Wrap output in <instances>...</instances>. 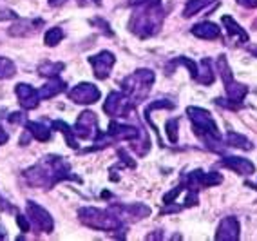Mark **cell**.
I'll return each instance as SVG.
<instances>
[{"label":"cell","mask_w":257,"mask_h":241,"mask_svg":"<svg viewBox=\"0 0 257 241\" xmlns=\"http://www.w3.org/2000/svg\"><path fill=\"white\" fill-rule=\"evenodd\" d=\"M15 74H17V67H15L13 62L6 56H0V80L11 78Z\"/></svg>","instance_id":"4316f807"},{"label":"cell","mask_w":257,"mask_h":241,"mask_svg":"<svg viewBox=\"0 0 257 241\" xmlns=\"http://www.w3.org/2000/svg\"><path fill=\"white\" fill-rule=\"evenodd\" d=\"M0 209H2V210H8V212H13V210H17L13 207V205H10L4 198H2V194H0Z\"/></svg>","instance_id":"e575fe53"},{"label":"cell","mask_w":257,"mask_h":241,"mask_svg":"<svg viewBox=\"0 0 257 241\" xmlns=\"http://www.w3.org/2000/svg\"><path fill=\"white\" fill-rule=\"evenodd\" d=\"M78 218L85 227L103 232L118 230L121 227V223H123L112 210L96 209V207H82L78 210Z\"/></svg>","instance_id":"5b68a950"},{"label":"cell","mask_w":257,"mask_h":241,"mask_svg":"<svg viewBox=\"0 0 257 241\" xmlns=\"http://www.w3.org/2000/svg\"><path fill=\"white\" fill-rule=\"evenodd\" d=\"M24 178L31 187H38V189H53L56 183L64 180H71L74 178L71 174V165L65 162L64 158L60 156H47L35 163L33 167L24 171ZM78 180V178H76ZM80 181V180H78Z\"/></svg>","instance_id":"6da1fadb"},{"label":"cell","mask_w":257,"mask_h":241,"mask_svg":"<svg viewBox=\"0 0 257 241\" xmlns=\"http://www.w3.org/2000/svg\"><path fill=\"white\" fill-rule=\"evenodd\" d=\"M118 156L121 158V160H123V163H125V165H127V167H131V169L136 167V163L133 162V158L127 156V153H125L123 149H119V151H118Z\"/></svg>","instance_id":"d6a6232c"},{"label":"cell","mask_w":257,"mask_h":241,"mask_svg":"<svg viewBox=\"0 0 257 241\" xmlns=\"http://www.w3.org/2000/svg\"><path fill=\"white\" fill-rule=\"evenodd\" d=\"M214 69H212V62L210 58H203L199 62L198 67V74H196V80H198L201 85H212L214 84Z\"/></svg>","instance_id":"d6986e66"},{"label":"cell","mask_w":257,"mask_h":241,"mask_svg":"<svg viewBox=\"0 0 257 241\" xmlns=\"http://www.w3.org/2000/svg\"><path fill=\"white\" fill-rule=\"evenodd\" d=\"M194 37L201 38V40H216L219 37V26L214 22H199L192 28Z\"/></svg>","instance_id":"2e32d148"},{"label":"cell","mask_w":257,"mask_h":241,"mask_svg":"<svg viewBox=\"0 0 257 241\" xmlns=\"http://www.w3.org/2000/svg\"><path fill=\"white\" fill-rule=\"evenodd\" d=\"M128 20V29L140 38H151L156 33H160L163 20H165V13L161 10V0H145L142 4H138Z\"/></svg>","instance_id":"7a4b0ae2"},{"label":"cell","mask_w":257,"mask_h":241,"mask_svg":"<svg viewBox=\"0 0 257 241\" xmlns=\"http://www.w3.org/2000/svg\"><path fill=\"white\" fill-rule=\"evenodd\" d=\"M221 165L230 169V171L237 172V174H241V176H252V174H255V165H253L250 160L241 158V156L223 158V160H221Z\"/></svg>","instance_id":"5bb4252c"},{"label":"cell","mask_w":257,"mask_h":241,"mask_svg":"<svg viewBox=\"0 0 257 241\" xmlns=\"http://www.w3.org/2000/svg\"><path fill=\"white\" fill-rule=\"evenodd\" d=\"M8 140H10V136H8V133H6V131L2 129V126H0V145H4Z\"/></svg>","instance_id":"8d00e7d4"},{"label":"cell","mask_w":257,"mask_h":241,"mask_svg":"<svg viewBox=\"0 0 257 241\" xmlns=\"http://www.w3.org/2000/svg\"><path fill=\"white\" fill-rule=\"evenodd\" d=\"M154 80H156V74L151 69H138L121 80V91L134 103H140L149 96Z\"/></svg>","instance_id":"277c9868"},{"label":"cell","mask_w":257,"mask_h":241,"mask_svg":"<svg viewBox=\"0 0 257 241\" xmlns=\"http://www.w3.org/2000/svg\"><path fill=\"white\" fill-rule=\"evenodd\" d=\"M187 116L192 122V129L194 133L199 136V138L205 142L210 151L214 153H223L221 147V135L219 129H217L216 120L212 118V114L207 111V109H201V107H187Z\"/></svg>","instance_id":"3957f363"},{"label":"cell","mask_w":257,"mask_h":241,"mask_svg":"<svg viewBox=\"0 0 257 241\" xmlns=\"http://www.w3.org/2000/svg\"><path fill=\"white\" fill-rule=\"evenodd\" d=\"M67 0H49V6L51 8H60V6H64Z\"/></svg>","instance_id":"74e56055"},{"label":"cell","mask_w":257,"mask_h":241,"mask_svg":"<svg viewBox=\"0 0 257 241\" xmlns=\"http://www.w3.org/2000/svg\"><path fill=\"white\" fill-rule=\"evenodd\" d=\"M26 214H28V218L35 223V227L42 232H53L55 228V219L47 212L44 207H40L38 203L35 201H28L26 203Z\"/></svg>","instance_id":"9c48e42d"},{"label":"cell","mask_w":257,"mask_h":241,"mask_svg":"<svg viewBox=\"0 0 257 241\" xmlns=\"http://www.w3.org/2000/svg\"><path fill=\"white\" fill-rule=\"evenodd\" d=\"M221 22H223V26L226 28V33H228L230 37H239V40H241V42H248V38H250V37H248V33L244 31V29L241 28V26H239L234 19H232V17L225 15V17L221 19Z\"/></svg>","instance_id":"ffe728a7"},{"label":"cell","mask_w":257,"mask_h":241,"mask_svg":"<svg viewBox=\"0 0 257 241\" xmlns=\"http://www.w3.org/2000/svg\"><path fill=\"white\" fill-rule=\"evenodd\" d=\"M134 105L136 103L123 91H112L103 103V112L109 116H114V118H127L128 114H133Z\"/></svg>","instance_id":"8992f818"},{"label":"cell","mask_w":257,"mask_h":241,"mask_svg":"<svg viewBox=\"0 0 257 241\" xmlns=\"http://www.w3.org/2000/svg\"><path fill=\"white\" fill-rule=\"evenodd\" d=\"M252 55L257 56V47H253V49H252Z\"/></svg>","instance_id":"f35d334b"},{"label":"cell","mask_w":257,"mask_h":241,"mask_svg":"<svg viewBox=\"0 0 257 241\" xmlns=\"http://www.w3.org/2000/svg\"><path fill=\"white\" fill-rule=\"evenodd\" d=\"M64 40V31L60 28H51L46 31V35H44V44H46L47 47H55L56 44H60Z\"/></svg>","instance_id":"484cf974"},{"label":"cell","mask_w":257,"mask_h":241,"mask_svg":"<svg viewBox=\"0 0 257 241\" xmlns=\"http://www.w3.org/2000/svg\"><path fill=\"white\" fill-rule=\"evenodd\" d=\"M53 127H55L56 131H60V133L64 135L65 142H67V145H69L71 149H78V142H76L74 131L71 129L69 124H65V122H62V120H55V122H53Z\"/></svg>","instance_id":"cb8c5ba5"},{"label":"cell","mask_w":257,"mask_h":241,"mask_svg":"<svg viewBox=\"0 0 257 241\" xmlns=\"http://www.w3.org/2000/svg\"><path fill=\"white\" fill-rule=\"evenodd\" d=\"M71 102L78 103V105H91V103H96L100 100L101 93L100 89L94 84H89V82H82V84L74 85L67 93Z\"/></svg>","instance_id":"ba28073f"},{"label":"cell","mask_w":257,"mask_h":241,"mask_svg":"<svg viewBox=\"0 0 257 241\" xmlns=\"http://www.w3.org/2000/svg\"><path fill=\"white\" fill-rule=\"evenodd\" d=\"M65 87H67V85H65L64 80H60L58 76H56V78H53L51 82H47L46 85H42V89L38 91L40 100H49V98L56 96V94L64 93Z\"/></svg>","instance_id":"ac0fdd59"},{"label":"cell","mask_w":257,"mask_h":241,"mask_svg":"<svg viewBox=\"0 0 257 241\" xmlns=\"http://www.w3.org/2000/svg\"><path fill=\"white\" fill-rule=\"evenodd\" d=\"M214 2H217V0H188L187 4H185L183 17L185 19H190L194 15H198L201 10H205L207 6H212Z\"/></svg>","instance_id":"d4e9b609"},{"label":"cell","mask_w":257,"mask_h":241,"mask_svg":"<svg viewBox=\"0 0 257 241\" xmlns=\"http://www.w3.org/2000/svg\"><path fill=\"white\" fill-rule=\"evenodd\" d=\"M17 223H19V227L22 232H29V228H31V225H29V221H28V216L19 214V216H17Z\"/></svg>","instance_id":"1f68e13d"},{"label":"cell","mask_w":257,"mask_h":241,"mask_svg":"<svg viewBox=\"0 0 257 241\" xmlns=\"http://www.w3.org/2000/svg\"><path fill=\"white\" fill-rule=\"evenodd\" d=\"M64 69H65L64 62H44V64L38 65V74L46 76V78H56Z\"/></svg>","instance_id":"603a6c76"},{"label":"cell","mask_w":257,"mask_h":241,"mask_svg":"<svg viewBox=\"0 0 257 241\" xmlns=\"http://www.w3.org/2000/svg\"><path fill=\"white\" fill-rule=\"evenodd\" d=\"M237 4L246 8V10H253V8H257V0H237Z\"/></svg>","instance_id":"836d02e7"},{"label":"cell","mask_w":257,"mask_h":241,"mask_svg":"<svg viewBox=\"0 0 257 241\" xmlns=\"http://www.w3.org/2000/svg\"><path fill=\"white\" fill-rule=\"evenodd\" d=\"M15 93H17V98H19L20 105H22L24 109H28V111L37 109L38 103H40V94H38L37 89L29 84H17Z\"/></svg>","instance_id":"4fadbf2b"},{"label":"cell","mask_w":257,"mask_h":241,"mask_svg":"<svg viewBox=\"0 0 257 241\" xmlns=\"http://www.w3.org/2000/svg\"><path fill=\"white\" fill-rule=\"evenodd\" d=\"M26 131H29V135L38 142H47L51 138V131L40 122H26Z\"/></svg>","instance_id":"7402d4cb"},{"label":"cell","mask_w":257,"mask_h":241,"mask_svg":"<svg viewBox=\"0 0 257 241\" xmlns=\"http://www.w3.org/2000/svg\"><path fill=\"white\" fill-rule=\"evenodd\" d=\"M225 91H226V96H228L230 102L234 103H241L244 100V96L248 94V87L241 82H235L234 78L225 82Z\"/></svg>","instance_id":"e0dca14e"},{"label":"cell","mask_w":257,"mask_h":241,"mask_svg":"<svg viewBox=\"0 0 257 241\" xmlns=\"http://www.w3.org/2000/svg\"><path fill=\"white\" fill-rule=\"evenodd\" d=\"M73 131H74V136H78L82 140H96L101 135L100 126H98V116L92 111H83L78 116Z\"/></svg>","instance_id":"52a82bcc"},{"label":"cell","mask_w":257,"mask_h":241,"mask_svg":"<svg viewBox=\"0 0 257 241\" xmlns=\"http://www.w3.org/2000/svg\"><path fill=\"white\" fill-rule=\"evenodd\" d=\"M223 181V176L219 172H205V178H203V183L205 187H212V185H219Z\"/></svg>","instance_id":"f546056e"},{"label":"cell","mask_w":257,"mask_h":241,"mask_svg":"<svg viewBox=\"0 0 257 241\" xmlns=\"http://www.w3.org/2000/svg\"><path fill=\"white\" fill-rule=\"evenodd\" d=\"M109 210L118 216L121 221L127 219V221H140V219H145L151 216V207L143 203H133V205H112Z\"/></svg>","instance_id":"30bf717a"},{"label":"cell","mask_w":257,"mask_h":241,"mask_svg":"<svg viewBox=\"0 0 257 241\" xmlns=\"http://www.w3.org/2000/svg\"><path fill=\"white\" fill-rule=\"evenodd\" d=\"M89 64L92 65L94 76H96L98 80H105V78H109L110 69H112V65L116 64V58L110 51H100L98 55L89 56Z\"/></svg>","instance_id":"8fae6325"},{"label":"cell","mask_w":257,"mask_h":241,"mask_svg":"<svg viewBox=\"0 0 257 241\" xmlns=\"http://www.w3.org/2000/svg\"><path fill=\"white\" fill-rule=\"evenodd\" d=\"M226 145L243 149V151H252L253 149L252 142H250L244 135H239V133H235V131H228V135H226Z\"/></svg>","instance_id":"44dd1931"},{"label":"cell","mask_w":257,"mask_h":241,"mask_svg":"<svg viewBox=\"0 0 257 241\" xmlns=\"http://www.w3.org/2000/svg\"><path fill=\"white\" fill-rule=\"evenodd\" d=\"M107 135H109L112 140H128V142H134L136 138L142 136V131L136 129V127H133V126L119 124V122H110Z\"/></svg>","instance_id":"9a60e30c"},{"label":"cell","mask_w":257,"mask_h":241,"mask_svg":"<svg viewBox=\"0 0 257 241\" xmlns=\"http://www.w3.org/2000/svg\"><path fill=\"white\" fill-rule=\"evenodd\" d=\"M216 241H237L241 237V225L237 218L228 216L219 221V227L216 230Z\"/></svg>","instance_id":"7c38bea8"},{"label":"cell","mask_w":257,"mask_h":241,"mask_svg":"<svg viewBox=\"0 0 257 241\" xmlns=\"http://www.w3.org/2000/svg\"><path fill=\"white\" fill-rule=\"evenodd\" d=\"M217 71H219V76H221V80H223V84L234 78V74H232V69H230L225 55H221L219 58H217Z\"/></svg>","instance_id":"83f0119b"},{"label":"cell","mask_w":257,"mask_h":241,"mask_svg":"<svg viewBox=\"0 0 257 241\" xmlns=\"http://www.w3.org/2000/svg\"><path fill=\"white\" fill-rule=\"evenodd\" d=\"M183 190V183H179L178 187H174V189L170 190V192H167L165 196H163V203L165 205H170V203H174V199L178 198V194Z\"/></svg>","instance_id":"4dcf8cb0"},{"label":"cell","mask_w":257,"mask_h":241,"mask_svg":"<svg viewBox=\"0 0 257 241\" xmlns=\"http://www.w3.org/2000/svg\"><path fill=\"white\" fill-rule=\"evenodd\" d=\"M178 124H179L178 118L167 122V136H169L170 144H178V140H179V136H178Z\"/></svg>","instance_id":"f1b7e54d"},{"label":"cell","mask_w":257,"mask_h":241,"mask_svg":"<svg viewBox=\"0 0 257 241\" xmlns=\"http://www.w3.org/2000/svg\"><path fill=\"white\" fill-rule=\"evenodd\" d=\"M22 112H13V114H10V122L11 124H19V122H22Z\"/></svg>","instance_id":"d590c367"},{"label":"cell","mask_w":257,"mask_h":241,"mask_svg":"<svg viewBox=\"0 0 257 241\" xmlns=\"http://www.w3.org/2000/svg\"><path fill=\"white\" fill-rule=\"evenodd\" d=\"M2 237H4V232H2V230H0V239H2Z\"/></svg>","instance_id":"ab89813d"}]
</instances>
